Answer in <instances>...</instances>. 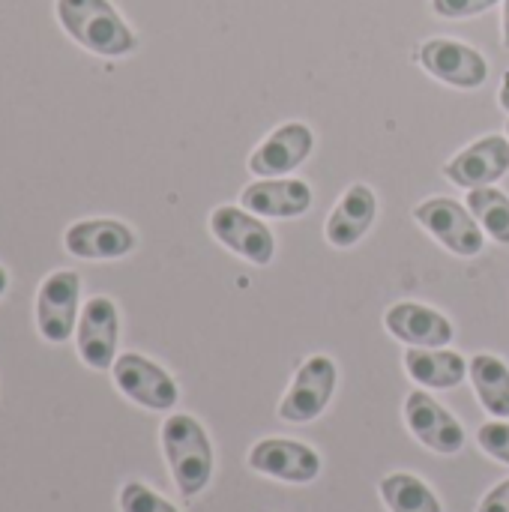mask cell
<instances>
[{
	"label": "cell",
	"instance_id": "cell-1",
	"mask_svg": "<svg viewBox=\"0 0 509 512\" xmlns=\"http://www.w3.org/2000/svg\"><path fill=\"white\" fill-rule=\"evenodd\" d=\"M60 27L72 42L99 57H126L138 48L135 30L111 0H54Z\"/></svg>",
	"mask_w": 509,
	"mask_h": 512
},
{
	"label": "cell",
	"instance_id": "cell-2",
	"mask_svg": "<svg viewBox=\"0 0 509 512\" xmlns=\"http://www.w3.org/2000/svg\"><path fill=\"white\" fill-rule=\"evenodd\" d=\"M162 453L183 498L201 495L213 480V444L192 414H171L162 423Z\"/></svg>",
	"mask_w": 509,
	"mask_h": 512
},
{
	"label": "cell",
	"instance_id": "cell-3",
	"mask_svg": "<svg viewBox=\"0 0 509 512\" xmlns=\"http://www.w3.org/2000/svg\"><path fill=\"white\" fill-rule=\"evenodd\" d=\"M111 375H114L117 390L129 402L147 411H171L180 399L177 381L144 354H135V351L120 354L111 366Z\"/></svg>",
	"mask_w": 509,
	"mask_h": 512
},
{
	"label": "cell",
	"instance_id": "cell-4",
	"mask_svg": "<svg viewBox=\"0 0 509 512\" xmlns=\"http://www.w3.org/2000/svg\"><path fill=\"white\" fill-rule=\"evenodd\" d=\"M81 279L75 270H54L36 291V330L45 342L60 345L72 339L78 327Z\"/></svg>",
	"mask_w": 509,
	"mask_h": 512
},
{
	"label": "cell",
	"instance_id": "cell-5",
	"mask_svg": "<svg viewBox=\"0 0 509 512\" xmlns=\"http://www.w3.org/2000/svg\"><path fill=\"white\" fill-rule=\"evenodd\" d=\"M417 63L438 81L459 87V90H474L483 87L489 78V60L474 48L459 39L435 36L426 39L417 48Z\"/></svg>",
	"mask_w": 509,
	"mask_h": 512
},
{
	"label": "cell",
	"instance_id": "cell-6",
	"mask_svg": "<svg viewBox=\"0 0 509 512\" xmlns=\"http://www.w3.org/2000/svg\"><path fill=\"white\" fill-rule=\"evenodd\" d=\"M336 381H339V369L330 357L324 354H315L309 357L297 375H294V384L288 387L285 399L279 402V417L285 423H312L318 420L333 393H336Z\"/></svg>",
	"mask_w": 509,
	"mask_h": 512
},
{
	"label": "cell",
	"instance_id": "cell-7",
	"mask_svg": "<svg viewBox=\"0 0 509 512\" xmlns=\"http://www.w3.org/2000/svg\"><path fill=\"white\" fill-rule=\"evenodd\" d=\"M414 219H417L432 237H438L453 255L474 258V255H480L483 246H486V237H483L480 222L471 216L468 207H462V204L453 201V198H429V201L417 204V207H414Z\"/></svg>",
	"mask_w": 509,
	"mask_h": 512
},
{
	"label": "cell",
	"instance_id": "cell-8",
	"mask_svg": "<svg viewBox=\"0 0 509 512\" xmlns=\"http://www.w3.org/2000/svg\"><path fill=\"white\" fill-rule=\"evenodd\" d=\"M117 339H120V312L111 297H90L78 315L75 345L84 366L105 372L117 360Z\"/></svg>",
	"mask_w": 509,
	"mask_h": 512
},
{
	"label": "cell",
	"instance_id": "cell-9",
	"mask_svg": "<svg viewBox=\"0 0 509 512\" xmlns=\"http://www.w3.org/2000/svg\"><path fill=\"white\" fill-rule=\"evenodd\" d=\"M210 231L222 246H228L234 255H240L258 267H267L276 255L273 231L255 213H249L243 207H231V204L216 207L210 213Z\"/></svg>",
	"mask_w": 509,
	"mask_h": 512
},
{
	"label": "cell",
	"instance_id": "cell-10",
	"mask_svg": "<svg viewBox=\"0 0 509 512\" xmlns=\"http://www.w3.org/2000/svg\"><path fill=\"white\" fill-rule=\"evenodd\" d=\"M249 468L255 474L282 480V483H312L321 474V456L300 441H288V438H264L249 450Z\"/></svg>",
	"mask_w": 509,
	"mask_h": 512
},
{
	"label": "cell",
	"instance_id": "cell-11",
	"mask_svg": "<svg viewBox=\"0 0 509 512\" xmlns=\"http://www.w3.org/2000/svg\"><path fill=\"white\" fill-rule=\"evenodd\" d=\"M405 423L414 432V438L441 456H456L465 447V429L462 423L435 402L426 390H414L405 399Z\"/></svg>",
	"mask_w": 509,
	"mask_h": 512
},
{
	"label": "cell",
	"instance_id": "cell-12",
	"mask_svg": "<svg viewBox=\"0 0 509 512\" xmlns=\"http://www.w3.org/2000/svg\"><path fill=\"white\" fill-rule=\"evenodd\" d=\"M63 246L81 261H117L138 246V237L120 219H81L66 228Z\"/></svg>",
	"mask_w": 509,
	"mask_h": 512
},
{
	"label": "cell",
	"instance_id": "cell-13",
	"mask_svg": "<svg viewBox=\"0 0 509 512\" xmlns=\"http://www.w3.org/2000/svg\"><path fill=\"white\" fill-rule=\"evenodd\" d=\"M312 147H315V132L306 123H300V120L282 123L249 156V171L258 174V177L291 174V171H297L309 159Z\"/></svg>",
	"mask_w": 509,
	"mask_h": 512
},
{
	"label": "cell",
	"instance_id": "cell-14",
	"mask_svg": "<svg viewBox=\"0 0 509 512\" xmlns=\"http://www.w3.org/2000/svg\"><path fill=\"white\" fill-rule=\"evenodd\" d=\"M509 171V138L507 135H486L465 147L459 156H453L444 165V174L450 183L462 189H480L498 183Z\"/></svg>",
	"mask_w": 509,
	"mask_h": 512
},
{
	"label": "cell",
	"instance_id": "cell-15",
	"mask_svg": "<svg viewBox=\"0 0 509 512\" xmlns=\"http://www.w3.org/2000/svg\"><path fill=\"white\" fill-rule=\"evenodd\" d=\"M243 210L267 219H294L312 207V186L300 177H261L240 195Z\"/></svg>",
	"mask_w": 509,
	"mask_h": 512
},
{
	"label": "cell",
	"instance_id": "cell-16",
	"mask_svg": "<svg viewBox=\"0 0 509 512\" xmlns=\"http://www.w3.org/2000/svg\"><path fill=\"white\" fill-rule=\"evenodd\" d=\"M387 330L408 348H447L453 342V324L438 309L423 303H396L384 315Z\"/></svg>",
	"mask_w": 509,
	"mask_h": 512
},
{
	"label": "cell",
	"instance_id": "cell-17",
	"mask_svg": "<svg viewBox=\"0 0 509 512\" xmlns=\"http://www.w3.org/2000/svg\"><path fill=\"white\" fill-rule=\"evenodd\" d=\"M375 213H378V198H375V192H372L366 183H354V186L342 195V201L333 207V213H330V219H327L324 234H327L330 246H336V249H351L354 243H360V240L369 234V228H372V222H375Z\"/></svg>",
	"mask_w": 509,
	"mask_h": 512
},
{
	"label": "cell",
	"instance_id": "cell-18",
	"mask_svg": "<svg viewBox=\"0 0 509 512\" xmlns=\"http://www.w3.org/2000/svg\"><path fill=\"white\" fill-rule=\"evenodd\" d=\"M408 375L429 390H453L468 375V360L447 348H408L405 354Z\"/></svg>",
	"mask_w": 509,
	"mask_h": 512
},
{
	"label": "cell",
	"instance_id": "cell-19",
	"mask_svg": "<svg viewBox=\"0 0 509 512\" xmlns=\"http://www.w3.org/2000/svg\"><path fill=\"white\" fill-rule=\"evenodd\" d=\"M468 375H471V384L477 390V399L480 405L498 417V420H507L509 417V369L507 363L495 354H477L471 363H468Z\"/></svg>",
	"mask_w": 509,
	"mask_h": 512
},
{
	"label": "cell",
	"instance_id": "cell-20",
	"mask_svg": "<svg viewBox=\"0 0 509 512\" xmlns=\"http://www.w3.org/2000/svg\"><path fill=\"white\" fill-rule=\"evenodd\" d=\"M390 512H444L438 495L414 474H390L378 486Z\"/></svg>",
	"mask_w": 509,
	"mask_h": 512
},
{
	"label": "cell",
	"instance_id": "cell-21",
	"mask_svg": "<svg viewBox=\"0 0 509 512\" xmlns=\"http://www.w3.org/2000/svg\"><path fill=\"white\" fill-rule=\"evenodd\" d=\"M468 210L480 222V228L501 246H509V195L495 186L471 189Z\"/></svg>",
	"mask_w": 509,
	"mask_h": 512
},
{
	"label": "cell",
	"instance_id": "cell-22",
	"mask_svg": "<svg viewBox=\"0 0 509 512\" xmlns=\"http://www.w3.org/2000/svg\"><path fill=\"white\" fill-rule=\"evenodd\" d=\"M120 512H180L171 501H165L162 495H156L150 486L138 483V480H129L123 489H120Z\"/></svg>",
	"mask_w": 509,
	"mask_h": 512
},
{
	"label": "cell",
	"instance_id": "cell-23",
	"mask_svg": "<svg viewBox=\"0 0 509 512\" xmlns=\"http://www.w3.org/2000/svg\"><path fill=\"white\" fill-rule=\"evenodd\" d=\"M477 444H480L492 459L509 465V423H504V420L483 423L480 432H477Z\"/></svg>",
	"mask_w": 509,
	"mask_h": 512
},
{
	"label": "cell",
	"instance_id": "cell-24",
	"mask_svg": "<svg viewBox=\"0 0 509 512\" xmlns=\"http://www.w3.org/2000/svg\"><path fill=\"white\" fill-rule=\"evenodd\" d=\"M501 0H432L435 15L441 18H474L498 6Z\"/></svg>",
	"mask_w": 509,
	"mask_h": 512
},
{
	"label": "cell",
	"instance_id": "cell-25",
	"mask_svg": "<svg viewBox=\"0 0 509 512\" xmlns=\"http://www.w3.org/2000/svg\"><path fill=\"white\" fill-rule=\"evenodd\" d=\"M477 512H509V480L498 483V486L483 498V504H480V510Z\"/></svg>",
	"mask_w": 509,
	"mask_h": 512
},
{
	"label": "cell",
	"instance_id": "cell-26",
	"mask_svg": "<svg viewBox=\"0 0 509 512\" xmlns=\"http://www.w3.org/2000/svg\"><path fill=\"white\" fill-rule=\"evenodd\" d=\"M498 102H501V108H504V111H509V72H507V75H504V84H501Z\"/></svg>",
	"mask_w": 509,
	"mask_h": 512
},
{
	"label": "cell",
	"instance_id": "cell-27",
	"mask_svg": "<svg viewBox=\"0 0 509 512\" xmlns=\"http://www.w3.org/2000/svg\"><path fill=\"white\" fill-rule=\"evenodd\" d=\"M501 27H504V45L509 48V0H504V18H501Z\"/></svg>",
	"mask_w": 509,
	"mask_h": 512
},
{
	"label": "cell",
	"instance_id": "cell-28",
	"mask_svg": "<svg viewBox=\"0 0 509 512\" xmlns=\"http://www.w3.org/2000/svg\"><path fill=\"white\" fill-rule=\"evenodd\" d=\"M6 288H9V270L0 264V297L6 294Z\"/></svg>",
	"mask_w": 509,
	"mask_h": 512
},
{
	"label": "cell",
	"instance_id": "cell-29",
	"mask_svg": "<svg viewBox=\"0 0 509 512\" xmlns=\"http://www.w3.org/2000/svg\"><path fill=\"white\" fill-rule=\"evenodd\" d=\"M507 138H509V123H507Z\"/></svg>",
	"mask_w": 509,
	"mask_h": 512
}]
</instances>
